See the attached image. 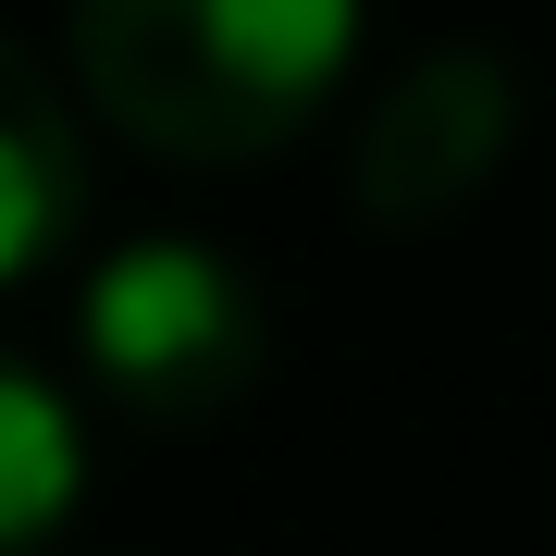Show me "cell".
<instances>
[{
  "label": "cell",
  "instance_id": "4",
  "mask_svg": "<svg viewBox=\"0 0 556 556\" xmlns=\"http://www.w3.org/2000/svg\"><path fill=\"white\" fill-rule=\"evenodd\" d=\"M75 223H87L75 100L50 87V62H25L13 38H0V285H25L38 260H62Z\"/></svg>",
  "mask_w": 556,
  "mask_h": 556
},
{
  "label": "cell",
  "instance_id": "5",
  "mask_svg": "<svg viewBox=\"0 0 556 556\" xmlns=\"http://www.w3.org/2000/svg\"><path fill=\"white\" fill-rule=\"evenodd\" d=\"M87 507V420L38 358L0 346V556H50Z\"/></svg>",
  "mask_w": 556,
  "mask_h": 556
},
{
  "label": "cell",
  "instance_id": "2",
  "mask_svg": "<svg viewBox=\"0 0 556 556\" xmlns=\"http://www.w3.org/2000/svg\"><path fill=\"white\" fill-rule=\"evenodd\" d=\"M75 358L137 433H199L273 371V298L211 236H137L75 285Z\"/></svg>",
  "mask_w": 556,
  "mask_h": 556
},
{
  "label": "cell",
  "instance_id": "1",
  "mask_svg": "<svg viewBox=\"0 0 556 556\" xmlns=\"http://www.w3.org/2000/svg\"><path fill=\"white\" fill-rule=\"evenodd\" d=\"M358 62V0H75V75L112 137L236 174L309 137Z\"/></svg>",
  "mask_w": 556,
  "mask_h": 556
},
{
  "label": "cell",
  "instance_id": "3",
  "mask_svg": "<svg viewBox=\"0 0 556 556\" xmlns=\"http://www.w3.org/2000/svg\"><path fill=\"white\" fill-rule=\"evenodd\" d=\"M519 149V75L507 50H420L396 87L371 100V124H358V161H346V199L358 223H383V236H433L445 211H470L482 186L507 174Z\"/></svg>",
  "mask_w": 556,
  "mask_h": 556
}]
</instances>
